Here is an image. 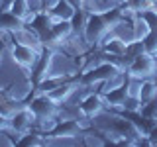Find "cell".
Returning <instances> with one entry per match:
<instances>
[{"mask_svg":"<svg viewBox=\"0 0 157 147\" xmlns=\"http://www.w3.org/2000/svg\"><path fill=\"white\" fill-rule=\"evenodd\" d=\"M114 2H118V4H122V2H124V0H114Z\"/></svg>","mask_w":157,"mask_h":147,"instance_id":"cell-27","label":"cell"},{"mask_svg":"<svg viewBox=\"0 0 157 147\" xmlns=\"http://www.w3.org/2000/svg\"><path fill=\"white\" fill-rule=\"evenodd\" d=\"M102 96H104V102H106V108H110V110H122V106H124L126 98H128V90L126 86H116V88H108V90L102 92Z\"/></svg>","mask_w":157,"mask_h":147,"instance_id":"cell-12","label":"cell"},{"mask_svg":"<svg viewBox=\"0 0 157 147\" xmlns=\"http://www.w3.org/2000/svg\"><path fill=\"white\" fill-rule=\"evenodd\" d=\"M67 2L71 4V6L75 8V10H77V8H82V6H85V0H67Z\"/></svg>","mask_w":157,"mask_h":147,"instance_id":"cell-25","label":"cell"},{"mask_svg":"<svg viewBox=\"0 0 157 147\" xmlns=\"http://www.w3.org/2000/svg\"><path fill=\"white\" fill-rule=\"evenodd\" d=\"M0 63H2V49H0Z\"/></svg>","mask_w":157,"mask_h":147,"instance_id":"cell-26","label":"cell"},{"mask_svg":"<svg viewBox=\"0 0 157 147\" xmlns=\"http://www.w3.org/2000/svg\"><path fill=\"white\" fill-rule=\"evenodd\" d=\"M37 118L33 116V112L24 104L22 108L14 110L12 114L8 116V130L14 131V134H26V131L33 130L36 127Z\"/></svg>","mask_w":157,"mask_h":147,"instance_id":"cell-5","label":"cell"},{"mask_svg":"<svg viewBox=\"0 0 157 147\" xmlns=\"http://www.w3.org/2000/svg\"><path fill=\"white\" fill-rule=\"evenodd\" d=\"M155 4H157V0H124V2H122V8L137 16V14L145 12V10L155 8Z\"/></svg>","mask_w":157,"mask_h":147,"instance_id":"cell-14","label":"cell"},{"mask_svg":"<svg viewBox=\"0 0 157 147\" xmlns=\"http://www.w3.org/2000/svg\"><path fill=\"white\" fill-rule=\"evenodd\" d=\"M26 106L33 112V116L37 118V122L59 120V110H61V104H57V102L53 100L49 94L36 92V94L32 96V100H28Z\"/></svg>","mask_w":157,"mask_h":147,"instance_id":"cell-2","label":"cell"},{"mask_svg":"<svg viewBox=\"0 0 157 147\" xmlns=\"http://www.w3.org/2000/svg\"><path fill=\"white\" fill-rule=\"evenodd\" d=\"M73 12H75V8H73L71 4L67 2V0H59V2H57L51 10H49L47 14H49L53 20H71Z\"/></svg>","mask_w":157,"mask_h":147,"instance_id":"cell-16","label":"cell"},{"mask_svg":"<svg viewBox=\"0 0 157 147\" xmlns=\"http://www.w3.org/2000/svg\"><path fill=\"white\" fill-rule=\"evenodd\" d=\"M28 8H29L32 14L45 12V8H43V0H28Z\"/></svg>","mask_w":157,"mask_h":147,"instance_id":"cell-23","label":"cell"},{"mask_svg":"<svg viewBox=\"0 0 157 147\" xmlns=\"http://www.w3.org/2000/svg\"><path fill=\"white\" fill-rule=\"evenodd\" d=\"M53 57H55L53 47L43 45L41 47V53H39V57H37V63L33 65L32 71H29V78H32V85L33 86H36L43 77H47L49 73L53 71Z\"/></svg>","mask_w":157,"mask_h":147,"instance_id":"cell-7","label":"cell"},{"mask_svg":"<svg viewBox=\"0 0 157 147\" xmlns=\"http://www.w3.org/2000/svg\"><path fill=\"white\" fill-rule=\"evenodd\" d=\"M85 126H82L81 118H59L53 124L49 131H45V139H69V137H77L82 134Z\"/></svg>","mask_w":157,"mask_h":147,"instance_id":"cell-3","label":"cell"},{"mask_svg":"<svg viewBox=\"0 0 157 147\" xmlns=\"http://www.w3.org/2000/svg\"><path fill=\"white\" fill-rule=\"evenodd\" d=\"M144 41V47H145V53L157 57V32H149L147 36L141 39Z\"/></svg>","mask_w":157,"mask_h":147,"instance_id":"cell-21","label":"cell"},{"mask_svg":"<svg viewBox=\"0 0 157 147\" xmlns=\"http://www.w3.org/2000/svg\"><path fill=\"white\" fill-rule=\"evenodd\" d=\"M126 45L128 43L124 41L122 37H118L114 36V33H108V36L102 39V43L98 47H100V51L102 53H108V55H118V57H124V53H126Z\"/></svg>","mask_w":157,"mask_h":147,"instance_id":"cell-11","label":"cell"},{"mask_svg":"<svg viewBox=\"0 0 157 147\" xmlns=\"http://www.w3.org/2000/svg\"><path fill=\"white\" fill-rule=\"evenodd\" d=\"M51 24H53V18L49 16L47 12H39V14H33V18L28 22V26L33 29V32L39 36L43 43L47 41L49 37V29H51Z\"/></svg>","mask_w":157,"mask_h":147,"instance_id":"cell-10","label":"cell"},{"mask_svg":"<svg viewBox=\"0 0 157 147\" xmlns=\"http://www.w3.org/2000/svg\"><path fill=\"white\" fill-rule=\"evenodd\" d=\"M147 139H149V145H157V124L151 127V131L147 134Z\"/></svg>","mask_w":157,"mask_h":147,"instance_id":"cell-24","label":"cell"},{"mask_svg":"<svg viewBox=\"0 0 157 147\" xmlns=\"http://www.w3.org/2000/svg\"><path fill=\"white\" fill-rule=\"evenodd\" d=\"M137 16H141L145 20V24L149 26L151 32H157V10L155 8H151V10H145V12H141V14H137Z\"/></svg>","mask_w":157,"mask_h":147,"instance_id":"cell-22","label":"cell"},{"mask_svg":"<svg viewBox=\"0 0 157 147\" xmlns=\"http://www.w3.org/2000/svg\"><path fill=\"white\" fill-rule=\"evenodd\" d=\"M10 53H12V59L14 63H16L18 67H22L24 71H32L33 65L37 63V57L41 51H37V49L29 47V45H24V43H18V41H12V49H10Z\"/></svg>","mask_w":157,"mask_h":147,"instance_id":"cell-6","label":"cell"},{"mask_svg":"<svg viewBox=\"0 0 157 147\" xmlns=\"http://www.w3.org/2000/svg\"><path fill=\"white\" fill-rule=\"evenodd\" d=\"M132 29H134V39H144L147 33L151 32L149 26L145 24V20L141 16H136L134 22H132Z\"/></svg>","mask_w":157,"mask_h":147,"instance_id":"cell-20","label":"cell"},{"mask_svg":"<svg viewBox=\"0 0 157 147\" xmlns=\"http://www.w3.org/2000/svg\"><path fill=\"white\" fill-rule=\"evenodd\" d=\"M110 32H112V26L108 24L104 14L94 12V14H88V20L85 24V29H82V37H85L88 47H98Z\"/></svg>","mask_w":157,"mask_h":147,"instance_id":"cell-1","label":"cell"},{"mask_svg":"<svg viewBox=\"0 0 157 147\" xmlns=\"http://www.w3.org/2000/svg\"><path fill=\"white\" fill-rule=\"evenodd\" d=\"M88 20V12L85 8H77L71 16V26H73V33L75 36H82V29H85V24Z\"/></svg>","mask_w":157,"mask_h":147,"instance_id":"cell-17","label":"cell"},{"mask_svg":"<svg viewBox=\"0 0 157 147\" xmlns=\"http://www.w3.org/2000/svg\"><path fill=\"white\" fill-rule=\"evenodd\" d=\"M78 112H81V116L85 118H94L98 114H102V112L106 110V102H104V96H102V92H86L85 96H82V100L78 102Z\"/></svg>","mask_w":157,"mask_h":147,"instance_id":"cell-8","label":"cell"},{"mask_svg":"<svg viewBox=\"0 0 157 147\" xmlns=\"http://www.w3.org/2000/svg\"><path fill=\"white\" fill-rule=\"evenodd\" d=\"M8 10L14 14V16H18L20 20H24L26 24L33 18V14L29 12V8H28V0H10Z\"/></svg>","mask_w":157,"mask_h":147,"instance_id":"cell-15","label":"cell"},{"mask_svg":"<svg viewBox=\"0 0 157 147\" xmlns=\"http://www.w3.org/2000/svg\"><path fill=\"white\" fill-rule=\"evenodd\" d=\"M26 26L24 20H20L18 16H14L8 8L0 10V32H6V33H14L18 29H22Z\"/></svg>","mask_w":157,"mask_h":147,"instance_id":"cell-13","label":"cell"},{"mask_svg":"<svg viewBox=\"0 0 157 147\" xmlns=\"http://www.w3.org/2000/svg\"><path fill=\"white\" fill-rule=\"evenodd\" d=\"M153 98H157V82L153 78H144L140 90V100L145 104V102H151Z\"/></svg>","mask_w":157,"mask_h":147,"instance_id":"cell-18","label":"cell"},{"mask_svg":"<svg viewBox=\"0 0 157 147\" xmlns=\"http://www.w3.org/2000/svg\"><path fill=\"white\" fill-rule=\"evenodd\" d=\"M145 51V47H144V41L141 39H134V41H130L126 45V53H124V63H126V67H128V63L132 61L134 57H137L140 53H144Z\"/></svg>","mask_w":157,"mask_h":147,"instance_id":"cell-19","label":"cell"},{"mask_svg":"<svg viewBox=\"0 0 157 147\" xmlns=\"http://www.w3.org/2000/svg\"><path fill=\"white\" fill-rule=\"evenodd\" d=\"M128 75L136 77V78H153L157 73V57L149 55V53H140L137 57H134L126 67Z\"/></svg>","mask_w":157,"mask_h":147,"instance_id":"cell-4","label":"cell"},{"mask_svg":"<svg viewBox=\"0 0 157 147\" xmlns=\"http://www.w3.org/2000/svg\"><path fill=\"white\" fill-rule=\"evenodd\" d=\"M71 36H73L71 20H53L51 29H49V37L43 45H49V47L61 45V43H65Z\"/></svg>","mask_w":157,"mask_h":147,"instance_id":"cell-9","label":"cell"}]
</instances>
